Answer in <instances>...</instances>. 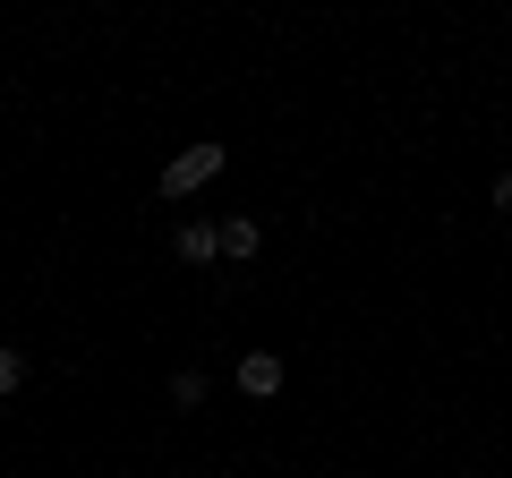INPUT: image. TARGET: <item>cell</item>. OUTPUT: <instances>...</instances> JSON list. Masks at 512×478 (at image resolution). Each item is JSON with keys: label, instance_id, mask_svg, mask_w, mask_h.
Instances as JSON below:
<instances>
[{"label": "cell", "instance_id": "obj_1", "mask_svg": "<svg viewBox=\"0 0 512 478\" xmlns=\"http://www.w3.org/2000/svg\"><path fill=\"white\" fill-rule=\"evenodd\" d=\"M205 180H222V137H197L188 154H171V163H163V180H154V197H171V205H180V197H197Z\"/></svg>", "mask_w": 512, "mask_h": 478}, {"label": "cell", "instance_id": "obj_2", "mask_svg": "<svg viewBox=\"0 0 512 478\" xmlns=\"http://www.w3.org/2000/svg\"><path fill=\"white\" fill-rule=\"evenodd\" d=\"M171 257H180V265H222V222L188 214L180 231H171Z\"/></svg>", "mask_w": 512, "mask_h": 478}, {"label": "cell", "instance_id": "obj_3", "mask_svg": "<svg viewBox=\"0 0 512 478\" xmlns=\"http://www.w3.org/2000/svg\"><path fill=\"white\" fill-rule=\"evenodd\" d=\"M256 248H265V222L256 214H222V265H256Z\"/></svg>", "mask_w": 512, "mask_h": 478}, {"label": "cell", "instance_id": "obj_4", "mask_svg": "<svg viewBox=\"0 0 512 478\" xmlns=\"http://www.w3.org/2000/svg\"><path fill=\"white\" fill-rule=\"evenodd\" d=\"M239 393H248V402H274L282 393V359L274 350H248V359H239Z\"/></svg>", "mask_w": 512, "mask_h": 478}, {"label": "cell", "instance_id": "obj_5", "mask_svg": "<svg viewBox=\"0 0 512 478\" xmlns=\"http://www.w3.org/2000/svg\"><path fill=\"white\" fill-rule=\"evenodd\" d=\"M205 393H214V385H205V368H180V376H171V410H197Z\"/></svg>", "mask_w": 512, "mask_h": 478}, {"label": "cell", "instance_id": "obj_6", "mask_svg": "<svg viewBox=\"0 0 512 478\" xmlns=\"http://www.w3.org/2000/svg\"><path fill=\"white\" fill-rule=\"evenodd\" d=\"M18 385H26V350H18V342H0V402H9Z\"/></svg>", "mask_w": 512, "mask_h": 478}, {"label": "cell", "instance_id": "obj_7", "mask_svg": "<svg viewBox=\"0 0 512 478\" xmlns=\"http://www.w3.org/2000/svg\"><path fill=\"white\" fill-rule=\"evenodd\" d=\"M495 214H512V171H495Z\"/></svg>", "mask_w": 512, "mask_h": 478}]
</instances>
